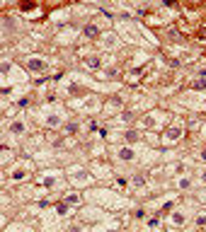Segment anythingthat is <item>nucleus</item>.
Returning a JSON list of instances; mask_svg holds the SVG:
<instances>
[{"mask_svg": "<svg viewBox=\"0 0 206 232\" xmlns=\"http://www.w3.org/2000/svg\"><path fill=\"white\" fill-rule=\"evenodd\" d=\"M5 2H10V0H5Z\"/></svg>", "mask_w": 206, "mask_h": 232, "instance_id": "obj_27", "label": "nucleus"}, {"mask_svg": "<svg viewBox=\"0 0 206 232\" xmlns=\"http://www.w3.org/2000/svg\"><path fill=\"white\" fill-rule=\"evenodd\" d=\"M119 157H121L124 162H129V160H133V150H131V148H124V150H119Z\"/></svg>", "mask_w": 206, "mask_h": 232, "instance_id": "obj_4", "label": "nucleus"}, {"mask_svg": "<svg viewBox=\"0 0 206 232\" xmlns=\"http://www.w3.org/2000/svg\"><path fill=\"white\" fill-rule=\"evenodd\" d=\"M85 65H87V68H100V58H85Z\"/></svg>", "mask_w": 206, "mask_h": 232, "instance_id": "obj_7", "label": "nucleus"}, {"mask_svg": "<svg viewBox=\"0 0 206 232\" xmlns=\"http://www.w3.org/2000/svg\"><path fill=\"white\" fill-rule=\"evenodd\" d=\"M37 7V2H34V0H22V5H19V10H22V12H29V10H34Z\"/></svg>", "mask_w": 206, "mask_h": 232, "instance_id": "obj_5", "label": "nucleus"}, {"mask_svg": "<svg viewBox=\"0 0 206 232\" xmlns=\"http://www.w3.org/2000/svg\"><path fill=\"white\" fill-rule=\"evenodd\" d=\"M133 184H136V186H143V184H146V179H143V176H133Z\"/></svg>", "mask_w": 206, "mask_h": 232, "instance_id": "obj_16", "label": "nucleus"}, {"mask_svg": "<svg viewBox=\"0 0 206 232\" xmlns=\"http://www.w3.org/2000/svg\"><path fill=\"white\" fill-rule=\"evenodd\" d=\"M201 179H204V181H206V172H204V174H201Z\"/></svg>", "mask_w": 206, "mask_h": 232, "instance_id": "obj_26", "label": "nucleus"}, {"mask_svg": "<svg viewBox=\"0 0 206 232\" xmlns=\"http://www.w3.org/2000/svg\"><path fill=\"white\" fill-rule=\"evenodd\" d=\"M201 75H204V77H206V68H204V70H201Z\"/></svg>", "mask_w": 206, "mask_h": 232, "instance_id": "obj_25", "label": "nucleus"}, {"mask_svg": "<svg viewBox=\"0 0 206 232\" xmlns=\"http://www.w3.org/2000/svg\"><path fill=\"white\" fill-rule=\"evenodd\" d=\"M201 160H204V162H206V148L201 150Z\"/></svg>", "mask_w": 206, "mask_h": 232, "instance_id": "obj_24", "label": "nucleus"}, {"mask_svg": "<svg viewBox=\"0 0 206 232\" xmlns=\"http://www.w3.org/2000/svg\"><path fill=\"white\" fill-rule=\"evenodd\" d=\"M192 90H206V77H201V80H194V82H192Z\"/></svg>", "mask_w": 206, "mask_h": 232, "instance_id": "obj_6", "label": "nucleus"}, {"mask_svg": "<svg viewBox=\"0 0 206 232\" xmlns=\"http://www.w3.org/2000/svg\"><path fill=\"white\" fill-rule=\"evenodd\" d=\"M158 223H160V215H155V218H148V225H150V227H155Z\"/></svg>", "mask_w": 206, "mask_h": 232, "instance_id": "obj_14", "label": "nucleus"}, {"mask_svg": "<svg viewBox=\"0 0 206 232\" xmlns=\"http://www.w3.org/2000/svg\"><path fill=\"white\" fill-rule=\"evenodd\" d=\"M27 68H29V70H44V61H39V58H29Z\"/></svg>", "mask_w": 206, "mask_h": 232, "instance_id": "obj_2", "label": "nucleus"}, {"mask_svg": "<svg viewBox=\"0 0 206 232\" xmlns=\"http://www.w3.org/2000/svg\"><path fill=\"white\" fill-rule=\"evenodd\" d=\"M197 37L201 39V41H206V27H201V29H199V32H197Z\"/></svg>", "mask_w": 206, "mask_h": 232, "instance_id": "obj_15", "label": "nucleus"}, {"mask_svg": "<svg viewBox=\"0 0 206 232\" xmlns=\"http://www.w3.org/2000/svg\"><path fill=\"white\" fill-rule=\"evenodd\" d=\"M162 5H165V7H172V5H175V0H162Z\"/></svg>", "mask_w": 206, "mask_h": 232, "instance_id": "obj_23", "label": "nucleus"}, {"mask_svg": "<svg viewBox=\"0 0 206 232\" xmlns=\"http://www.w3.org/2000/svg\"><path fill=\"white\" fill-rule=\"evenodd\" d=\"M83 34H85L87 39H95V37H100V29L95 27V24H87V27L83 29Z\"/></svg>", "mask_w": 206, "mask_h": 232, "instance_id": "obj_3", "label": "nucleus"}, {"mask_svg": "<svg viewBox=\"0 0 206 232\" xmlns=\"http://www.w3.org/2000/svg\"><path fill=\"white\" fill-rule=\"evenodd\" d=\"M121 119H124V121H131V119H133V114H131V111H124Z\"/></svg>", "mask_w": 206, "mask_h": 232, "instance_id": "obj_21", "label": "nucleus"}, {"mask_svg": "<svg viewBox=\"0 0 206 232\" xmlns=\"http://www.w3.org/2000/svg\"><path fill=\"white\" fill-rule=\"evenodd\" d=\"M24 176H27V174H24V172H19V169H17V172L12 174V179H17V181H19V179H24Z\"/></svg>", "mask_w": 206, "mask_h": 232, "instance_id": "obj_19", "label": "nucleus"}, {"mask_svg": "<svg viewBox=\"0 0 206 232\" xmlns=\"http://www.w3.org/2000/svg\"><path fill=\"white\" fill-rule=\"evenodd\" d=\"M66 131H68V133H75V131H78V123H68Z\"/></svg>", "mask_w": 206, "mask_h": 232, "instance_id": "obj_18", "label": "nucleus"}, {"mask_svg": "<svg viewBox=\"0 0 206 232\" xmlns=\"http://www.w3.org/2000/svg\"><path fill=\"white\" fill-rule=\"evenodd\" d=\"M136 138H138V133H136V131H129V133H126V140H129V143H133Z\"/></svg>", "mask_w": 206, "mask_h": 232, "instance_id": "obj_12", "label": "nucleus"}, {"mask_svg": "<svg viewBox=\"0 0 206 232\" xmlns=\"http://www.w3.org/2000/svg\"><path fill=\"white\" fill-rule=\"evenodd\" d=\"M10 131H12V133H22V131H24V126H22V123H12V126H10Z\"/></svg>", "mask_w": 206, "mask_h": 232, "instance_id": "obj_11", "label": "nucleus"}, {"mask_svg": "<svg viewBox=\"0 0 206 232\" xmlns=\"http://www.w3.org/2000/svg\"><path fill=\"white\" fill-rule=\"evenodd\" d=\"M167 210H172V201H167V203L162 205V213H167Z\"/></svg>", "mask_w": 206, "mask_h": 232, "instance_id": "obj_20", "label": "nucleus"}, {"mask_svg": "<svg viewBox=\"0 0 206 232\" xmlns=\"http://www.w3.org/2000/svg\"><path fill=\"white\" fill-rule=\"evenodd\" d=\"M66 203H68V205H75V203H80V196H78V194H70V196L66 198Z\"/></svg>", "mask_w": 206, "mask_h": 232, "instance_id": "obj_8", "label": "nucleus"}, {"mask_svg": "<svg viewBox=\"0 0 206 232\" xmlns=\"http://www.w3.org/2000/svg\"><path fill=\"white\" fill-rule=\"evenodd\" d=\"M197 225H199V227H204V225H206V218H204V215H201V218H197Z\"/></svg>", "mask_w": 206, "mask_h": 232, "instance_id": "obj_22", "label": "nucleus"}, {"mask_svg": "<svg viewBox=\"0 0 206 232\" xmlns=\"http://www.w3.org/2000/svg\"><path fill=\"white\" fill-rule=\"evenodd\" d=\"M58 123H61V119H58V116H54V114L46 119V126H58Z\"/></svg>", "mask_w": 206, "mask_h": 232, "instance_id": "obj_9", "label": "nucleus"}, {"mask_svg": "<svg viewBox=\"0 0 206 232\" xmlns=\"http://www.w3.org/2000/svg\"><path fill=\"white\" fill-rule=\"evenodd\" d=\"M56 213H58V215H66V213H68V203H58V205H56Z\"/></svg>", "mask_w": 206, "mask_h": 232, "instance_id": "obj_10", "label": "nucleus"}, {"mask_svg": "<svg viewBox=\"0 0 206 232\" xmlns=\"http://www.w3.org/2000/svg\"><path fill=\"white\" fill-rule=\"evenodd\" d=\"M133 215H136L138 220H143V218H146V210H143V208H138V210H136V213H133Z\"/></svg>", "mask_w": 206, "mask_h": 232, "instance_id": "obj_17", "label": "nucleus"}, {"mask_svg": "<svg viewBox=\"0 0 206 232\" xmlns=\"http://www.w3.org/2000/svg\"><path fill=\"white\" fill-rule=\"evenodd\" d=\"M179 136H182V128H179V126H172V128H167V133H165L167 140H179Z\"/></svg>", "mask_w": 206, "mask_h": 232, "instance_id": "obj_1", "label": "nucleus"}, {"mask_svg": "<svg viewBox=\"0 0 206 232\" xmlns=\"http://www.w3.org/2000/svg\"><path fill=\"white\" fill-rule=\"evenodd\" d=\"M172 220H175L177 225H182V223H184V215H182V213H175V215H172Z\"/></svg>", "mask_w": 206, "mask_h": 232, "instance_id": "obj_13", "label": "nucleus"}]
</instances>
